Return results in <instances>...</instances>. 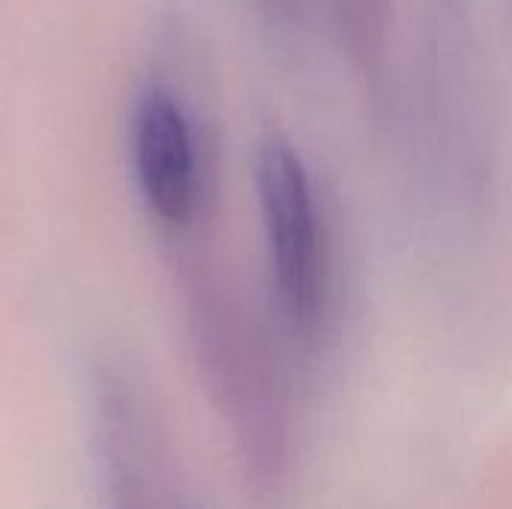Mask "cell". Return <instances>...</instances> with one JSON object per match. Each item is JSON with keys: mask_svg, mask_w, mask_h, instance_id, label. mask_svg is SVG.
<instances>
[{"mask_svg": "<svg viewBox=\"0 0 512 509\" xmlns=\"http://www.w3.org/2000/svg\"><path fill=\"white\" fill-rule=\"evenodd\" d=\"M255 177L279 303L297 327H312L324 300V267L306 165L285 138L267 135L258 147Z\"/></svg>", "mask_w": 512, "mask_h": 509, "instance_id": "cell-1", "label": "cell"}, {"mask_svg": "<svg viewBox=\"0 0 512 509\" xmlns=\"http://www.w3.org/2000/svg\"><path fill=\"white\" fill-rule=\"evenodd\" d=\"M132 156L153 213L186 222L198 195V153L186 111L165 87H147L135 105Z\"/></svg>", "mask_w": 512, "mask_h": 509, "instance_id": "cell-2", "label": "cell"}, {"mask_svg": "<svg viewBox=\"0 0 512 509\" xmlns=\"http://www.w3.org/2000/svg\"><path fill=\"white\" fill-rule=\"evenodd\" d=\"M330 6H333L336 21L348 33V39L357 48H369L378 42L384 30L390 0H330Z\"/></svg>", "mask_w": 512, "mask_h": 509, "instance_id": "cell-3", "label": "cell"}, {"mask_svg": "<svg viewBox=\"0 0 512 509\" xmlns=\"http://www.w3.org/2000/svg\"><path fill=\"white\" fill-rule=\"evenodd\" d=\"M270 3H276V6H282V9H291V6H294V0H270Z\"/></svg>", "mask_w": 512, "mask_h": 509, "instance_id": "cell-4", "label": "cell"}]
</instances>
